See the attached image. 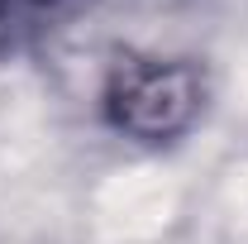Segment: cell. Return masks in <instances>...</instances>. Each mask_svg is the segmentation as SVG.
<instances>
[{
  "label": "cell",
  "mask_w": 248,
  "mask_h": 244,
  "mask_svg": "<svg viewBox=\"0 0 248 244\" xmlns=\"http://www.w3.org/2000/svg\"><path fill=\"white\" fill-rule=\"evenodd\" d=\"M205 101H210V82H205V67L196 58L129 53L105 72L100 115L129 144L167 149L201 124Z\"/></svg>",
  "instance_id": "1"
},
{
  "label": "cell",
  "mask_w": 248,
  "mask_h": 244,
  "mask_svg": "<svg viewBox=\"0 0 248 244\" xmlns=\"http://www.w3.org/2000/svg\"><path fill=\"white\" fill-rule=\"evenodd\" d=\"M48 15H53V0H0V53H10Z\"/></svg>",
  "instance_id": "2"
}]
</instances>
